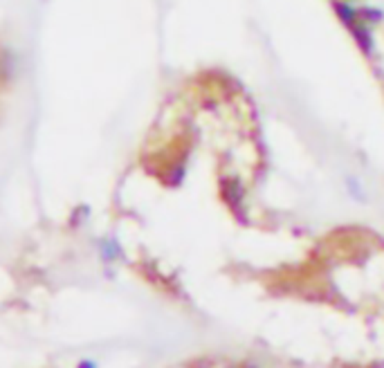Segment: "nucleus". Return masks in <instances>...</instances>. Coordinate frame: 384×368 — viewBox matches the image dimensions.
<instances>
[{
    "mask_svg": "<svg viewBox=\"0 0 384 368\" xmlns=\"http://www.w3.org/2000/svg\"><path fill=\"white\" fill-rule=\"evenodd\" d=\"M350 34H353L355 43L360 45V50L364 54H373L376 52V41H373V34H371V25H367L364 20H357V23L350 27Z\"/></svg>",
    "mask_w": 384,
    "mask_h": 368,
    "instance_id": "f257e3e1",
    "label": "nucleus"
},
{
    "mask_svg": "<svg viewBox=\"0 0 384 368\" xmlns=\"http://www.w3.org/2000/svg\"><path fill=\"white\" fill-rule=\"evenodd\" d=\"M333 9H335V14H337V18L341 20V25L344 27H353L357 20L362 18L360 16V9L357 7H353L350 3H344V0H335L333 3Z\"/></svg>",
    "mask_w": 384,
    "mask_h": 368,
    "instance_id": "f03ea898",
    "label": "nucleus"
},
{
    "mask_svg": "<svg viewBox=\"0 0 384 368\" xmlns=\"http://www.w3.org/2000/svg\"><path fill=\"white\" fill-rule=\"evenodd\" d=\"M222 198L227 200V204L232 209H236L239 207V202L243 200V189H241V184L236 180H227V182H222Z\"/></svg>",
    "mask_w": 384,
    "mask_h": 368,
    "instance_id": "7ed1b4c3",
    "label": "nucleus"
},
{
    "mask_svg": "<svg viewBox=\"0 0 384 368\" xmlns=\"http://www.w3.org/2000/svg\"><path fill=\"white\" fill-rule=\"evenodd\" d=\"M176 368H241V366H232L227 362H216V360H198V362H189Z\"/></svg>",
    "mask_w": 384,
    "mask_h": 368,
    "instance_id": "20e7f679",
    "label": "nucleus"
},
{
    "mask_svg": "<svg viewBox=\"0 0 384 368\" xmlns=\"http://www.w3.org/2000/svg\"><path fill=\"white\" fill-rule=\"evenodd\" d=\"M360 16L367 25H378L380 20L384 18V12L378 7H364V9H360Z\"/></svg>",
    "mask_w": 384,
    "mask_h": 368,
    "instance_id": "39448f33",
    "label": "nucleus"
},
{
    "mask_svg": "<svg viewBox=\"0 0 384 368\" xmlns=\"http://www.w3.org/2000/svg\"><path fill=\"white\" fill-rule=\"evenodd\" d=\"M346 189L350 191V196L357 198V200L364 198V193H362V189H360V182H357L355 178H348V180H346Z\"/></svg>",
    "mask_w": 384,
    "mask_h": 368,
    "instance_id": "423d86ee",
    "label": "nucleus"
}]
</instances>
